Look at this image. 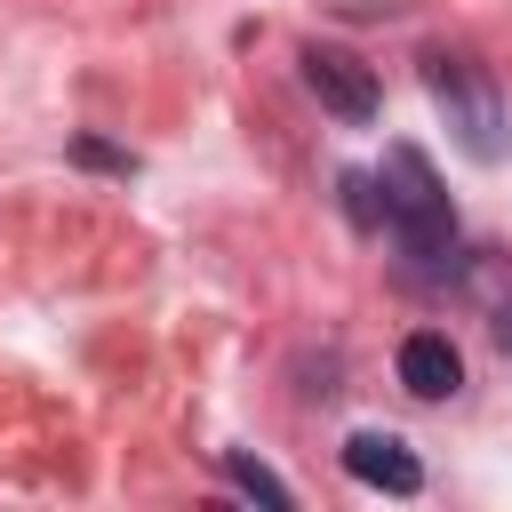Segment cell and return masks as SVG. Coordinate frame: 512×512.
<instances>
[{"mask_svg": "<svg viewBox=\"0 0 512 512\" xmlns=\"http://www.w3.org/2000/svg\"><path fill=\"white\" fill-rule=\"evenodd\" d=\"M376 192H384V200H376V224L392 232V248H400L424 280H448V272H456V208H448L432 160H424L416 144H392L384 168H376Z\"/></svg>", "mask_w": 512, "mask_h": 512, "instance_id": "obj_1", "label": "cell"}, {"mask_svg": "<svg viewBox=\"0 0 512 512\" xmlns=\"http://www.w3.org/2000/svg\"><path fill=\"white\" fill-rule=\"evenodd\" d=\"M424 96L440 104V120H448V136H456V152H464V160H480V168H496V160H504L512 128H504V96H496L488 64L432 48V56H424Z\"/></svg>", "mask_w": 512, "mask_h": 512, "instance_id": "obj_2", "label": "cell"}, {"mask_svg": "<svg viewBox=\"0 0 512 512\" xmlns=\"http://www.w3.org/2000/svg\"><path fill=\"white\" fill-rule=\"evenodd\" d=\"M304 88H312L344 128H368V120H376V72H368L352 48H336V40H312V48H304Z\"/></svg>", "mask_w": 512, "mask_h": 512, "instance_id": "obj_3", "label": "cell"}, {"mask_svg": "<svg viewBox=\"0 0 512 512\" xmlns=\"http://www.w3.org/2000/svg\"><path fill=\"white\" fill-rule=\"evenodd\" d=\"M344 472L360 480V488H376V496H416L424 488V456L400 440V432H352L344 440Z\"/></svg>", "mask_w": 512, "mask_h": 512, "instance_id": "obj_4", "label": "cell"}, {"mask_svg": "<svg viewBox=\"0 0 512 512\" xmlns=\"http://www.w3.org/2000/svg\"><path fill=\"white\" fill-rule=\"evenodd\" d=\"M400 384L416 392V400H448V392H464V352L440 336V328H416V336H400Z\"/></svg>", "mask_w": 512, "mask_h": 512, "instance_id": "obj_5", "label": "cell"}, {"mask_svg": "<svg viewBox=\"0 0 512 512\" xmlns=\"http://www.w3.org/2000/svg\"><path fill=\"white\" fill-rule=\"evenodd\" d=\"M464 296L488 312V328H496V344L512 352V256H496V248H480L472 264H464Z\"/></svg>", "mask_w": 512, "mask_h": 512, "instance_id": "obj_6", "label": "cell"}, {"mask_svg": "<svg viewBox=\"0 0 512 512\" xmlns=\"http://www.w3.org/2000/svg\"><path fill=\"white\" fill-rule=\"evenodd\" d=\"M224 480H232V488H240V496H264V504H296V488H288V480H280V472H264V464H256V456H240V448H232V456H224Z\"/></svg>", "mask_w": 512, "mask_h": 512, "instance_id": "obj_7", "label": "cell"}, {"mask_svg": "<svg viewBox=\"0 0 512 512\" xmlns=\"http://www.w3.org/2000/svg\"><path fill=\"white\" fill-rule=\"evenodd\" d=\"M80 160H96V168H136L128 152H112V144H80Z\"/></svg>", "mask_w": 512, "mask_h": 512, "instance_id": "obj_8", "label": "cell"}]
</instances>
